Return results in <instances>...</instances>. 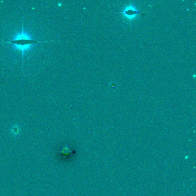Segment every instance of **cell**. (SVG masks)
I'll use <instances>...</instances> for the list:
<instances>
[{
    "label": "cell",
    "instance_id": "7a4b0ae2",
    "mask_svg": "<svg viewBox=\"0 0 196 196\" xmlns=\"http://www.w3.org/2000/svg\"><path fill=\"white\" fill-rule=\"evenodd\" d=\"M20 127L19 126L17 125H14V127H13L12 128L11 130V134L13 136H19L20 135Z\"/></svg>",
    "mask_w": 196,
    "mask_h": 196
},
{
    "label": "cell",
    "instance_id": "6da1fadb",
    "mask_svg": "<svg viewBox=\"0 0 196 196\" xmlns=\"http://www.w3.org/2000/svg\"><path fill=\"white\" fill-rule=\"evenodd\" d=\"M12 43L14 44L17 45V47H19L20 49L25 50L28 48L31 44L35 43L37 41H35L32 39H30L28 36L23 35L22 34V36H19L16 37V38L11 42Z\"/></svg>",
    "mask_w": 196,
    "mask_h": 196
}]
</instances>
